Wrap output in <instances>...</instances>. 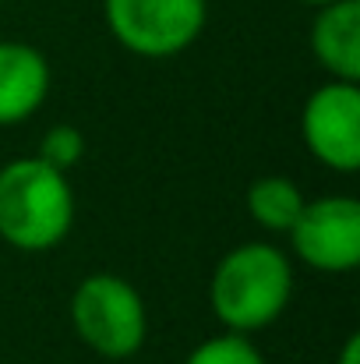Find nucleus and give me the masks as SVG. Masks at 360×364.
Returning <instances> with one entry per match:
<instances>
[{
    "instance_id": "nucleus-1",
    "label": "nucleus",
    "mask_w": 360,
    "mask_h": 364,
    "mask_svg": "<svg viewBox=\"0 0 360 364\" xmlns=\"http://www.w3.org/2000/svg\"><path fill=\"white\" fill-rule=\"evenodd\" d=\"M290 297H293V265L276 244L265 241L230 247L209 279L212 315L240 336L272 326L286 311Z\"/></svg>"
},
{
    "instance_id": "nucleus-2",
    "label": "nucleus",
    "mask_w": 360,
    "mask_h": 364,
    "mask_svg": "<svg viewBox=\"0 0 360 364\" xmlns=\"http://www.w3.org/2000/svg\"><path fill=\"white\" fill-rule=\"evenodd\" d=\"M75 227V191L64 170L39 156L0 166V237L28 255L53 251Z\"/></svg>"
},
{
    "instance_id": "nucleus-3",
    "label": "nucleus",
    "mask_w": 360,
    "mask_h": 364,
    "mask_svg": "<svg viewBox=\"0 0 360 364\" xmlns=\"http://www.w3.org/2000/svg\"><path fill=\"white\" fill-rule=\"evenodd\" d=\"M71 326L92 354L107 361H127L145 347L148 311L141 294L124 276L92 272L71 297Z\"/></svg>"
},
{
    "instance_id": "nucleus-4",
    "label": "nucleus",
    "mask_w": 360,
    "mask_h": 364,
    "mask_svg": "<svg viewBox=\"0 0 360 364\" xmlns=\"http://www.w3.org/2000/svg\"><path fill=\"white\" fill-rule=\"evenodd\" d=\"M107 25L124 50L148 60H166L202 36L209 0H103Z\"/></svg>"
},
{
    "instance_id": "nucleus-5",
    "label": "nucleus",
    "mask_w": 360,
    "mask_h": 364,
    "mask_svg": "<svg viewBox=\"0 0 360 364\" xmlns=\"http://www.w3.org/2000/svg\"><path fill=\"white\" fill-rule=\"evenodd\" d=\"M286 237L304 265L318 272H350L360 265V202L350 195L304 202Z\"/></svg>"
},
{
    "instance_id": "nucleus-6",
    "label": "nucleus",
    "mask_w": 360,
    "mask_h": 364,
    "mask_svg": "<svg viewBox=\"0 0 360 364\" xmlns=\"http://www.w3.org/2000/svg\"><path fill=\"white\" fill-rule=\"evenodd\" d=\"M307 152L336 173L360 170V89L357 82H325L311 92L300 114Z\"/></svg>"
},
{
    "instance_id": "nucleus-7",
    "label": "nucleus",
    "mask_w": 360,
    "mask_h": 364,
    "mask_svg": "<svg viewBox=\"0 0 360 364\" xmlns=\"http://www.w3.org/2000/svg\"><path fill=\"white\" fill-rule=\"evenodd\" d=\"M46 96H50L46 57L28 43L0 39V127L36 117Z\"/></svg>"
},
{
    "instance_id": "nucleus-8",
    "label": "nucleus",
    "mask_w": 360,
    "mask_h": 364,
    "mask_svg": "<svg viewBox=\"0 0 360 364\" xmlns=\"http://www.w3.org/2000/svg\"><path fill=\"white\" fill-rule=\"evenodd\" d=\"M315 60L339 82L360 78V0H336L318 7L311 21Z\"/></svg>"
},
{
    "instance_id": "nucleus-9",
    "label": "nucleus",
    "mask_w": 360,
    "mask_h": 364,
    "mask_svg": "<svg viewBox=\"0 0 360 364\" xmlns=\"http://www.w3.org/2000/svg\"><path fill=\"white\" fill-rule=\"evenodd\" d=\"M304 191L297 188V181L283 177V173H268L258 177L247 188V213L254 216V223L268 234H286L293 227V220L304 209Z\"/></svg>"
},
{
    "instance_id": "nucleus-10",
    "label": "nucleus",
    "mask_w": 360,
    "mask_h": 364,
    "mask_svg": "<svg viewBox=\"0 0 360 364\" xmlns=\"http://www.w3.org/2000/svg\"><path fill=\"white\" fill-rule=\"evenodd\" d=\"M184 364H265L261 350L240 336V333H223V336H212L205 343H198Z\"/></svg>"
},
{
    "instance_id": "nucleus-11",
    "label": "nucleus",
    "mask_w": 360,
    "mask_h": 364,
    "mask_svg": "<svg viewBox=\"0 0 360 364\" xmlns=\"http://www.w3.org/2000/svg\"><path fill=\"white\" fill-rule=\"evenodd\" d=\"M43 163H50L53 170H71V166H78L82 163V156H85V134L75 127V124H53L46 134H43V141H39V152H36Z\"/></svg>"
},
{
    "instance_id": "nucleus-12",
    "label": "nucleus",
    "mask_w": 360,
    "mask_h": 364,
    "mask_svg": "<svg viewBox=\"0 0 360 364\" xmlns=\"http://www.w3.org/2000/svg\"><path fill=\"white\" fill-rule=\"evenodd\" d=\"M336 364H360V336H347V343H343Z\"/></svg>"
},
{
    "instance_id": "nucleus-13",
    "label": "nucleus",
    "mask_w": 360,
    "mask_h": 364,
    "mask_svg": "<svg viewBox=\"0 0 360 364\" xmlns=\"http://www.w3.org/2000/svg\"><path fill=\"white\" fill-rule=\"evenodd\" d=\"M300 4H307V7H325V4H336V0H300Z\"/></svg>"
}]
</instances>
